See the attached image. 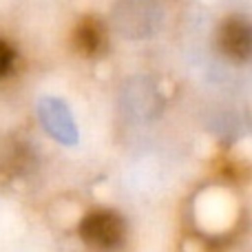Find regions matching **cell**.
Masks as SVG:
<instances>
[{"label":"cell","mask_w":252,"mask_h":252,"mask_svg":"<svg viewBox=\"0 0 252 252\" xmlns=\"http://www.w3.org/2000/svg\"><path fill=\"white\" fill-rule=\"evenodd\" d=\"M78 235L89 248L100 252H113L120 246H124L128 226L118 210L95 208L84 215V219L78 226Z\"/></svg>","instance_id":"cell-1"},{"label":"cell","mask_w":252,"mask_h":252,"mask_svg":"<svg viewBox=\"0 0 252 252\" xmlns=\"http://www.w3.org/2000/svg\"><path fill=\"white\" fill-rule=\"evenodd\" d=\"M13 64H16V49L7 40L0 38V78L11 73Z\"/></svg>","instance_id":"cell-5"},{"label":"cell","mask_w":252,"mask_h":252,"mask_svg":"<svg viewBox=\"0 0 252 252\" xmlns=\"http://www.w3.org/2000/svg\"><path fill=\"white\" fill-rule=\"evenodd\" d=\"M217 44L219 51L232 62H244L250 60L252 53V35H250V25L239 16H232L221 22L217 31Z\"/></svg>","instance_id":"cell-3"},{"label":"cell","mask_w":252,"mask_h":252,"mask_svg":"<svg viewBox=\"0 0 252 252\" xmlns=\"http://www.w3.org/2000/svg\"><path fill=\"white\" fill-rule=\"evenodd\" d=\"M38 120L42 128L51 139L64 146L78 144V124L73 120V113L60 97L47 95L38 102Z\"/></svg>","instance_id":"cell-2"},{"label":"cell","mask_w":252,"mask_h":252,"mask_svg":"<svg viewBox=\"0 0 252 252\" xmlns=\"http://www.w3.org/2000/svg\"><path fill=\"white\" fill-rule=\"evenodd\" d=\"M73 47L80 56L97 58L106 49V29L97 18L87 16L73 29Z\"/></svg>","instance_id":"cell-4"}]
</instances>
